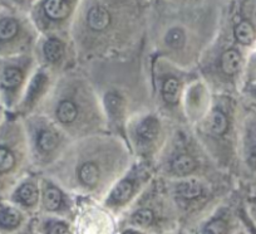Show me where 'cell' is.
Wrapping results in <instances>:
<instances>
[{
  "label": "cell",
  "mask_w": 256,
  "mask_h": 234,
  "mask_svg": "<svg viewBox=\"0 0 256 234\" xmlns=\"http://www.w3.org/2000/svg\"><path fill=\"white\" fill-rule=\"evenodd\" d=\"M110 14L102 7H94L88 13V24L94 31H102L110 24Z\"/></svg>",
  "instance_id": "cell-1"
},
{
  "label": "cell",
  "mask_w": 256,
  "mask_h": 234,
  "mask_svg": "<svg viewBox=\"0 0 256 234\" xmlns=\"http://www.w3.org/2000/svg\"><path fill=\"white\" fill-rule=\"evenodd\" d=\"M241 66V56L235 49L225 52L221 58V68L226 75H234L238 71Z\"/></svg>",
  "instance_id": "cell-2"
},
{
  "label": "cell",
  "mask_w": 256,
  "mask_h": 234,
  "mask_svg": "<svg viewBox=\"0 0 256 234\" xmlns=\"http://www.w3.org/2000/svg\"><path fill=\"white\" fill-rule=\"evenodd\" d=\"M46 16L52 19H63L70 13V4L62 0H50L44 4Z\"/></svg>",
  "instance_id": "cell-3"
},
{
  "label": "cell",
  "mask_w": 256,
  "mask_h": 234,
  "mask_svg": "<svg viewBox=\"0 0 256 234\" xmlns=\"http://www.w3.org/2000/svg\"><path fill=\"white\" fill-rule=\"evenodd\" d=\"M196 162L195 160L192 159L188 155H181V156H177L176 159L172 161V171L177 175H187L195 169Z\"/></svg>",
  "instance_id": "cell-4"
},
{
  "label": "cell",
  "mask_w": 256,
  "mask_h": 234,
  "mask_svg": "<svg viewBox=\"0 0 256 234\" xmlns=\"http://www.w3.org/2000/svg\"><path fill=\"white\" fill-rule=\"evenodd\" d=\"M20 223V214L14 208H3L0 210V226L13 229Z\"/></svg>",
  "instance_id": "cell-5"
},
{
  "label": "cell",
  "mask_w": 256,
  "mask_h": 234,
  "mask_svg": "<svg viewBox=\"0 0 256 234\" xmlns=\"http://www.w3.org/2000/svg\"><path fill=\"white\" fill-rule=\"evenodd\" d=\"M56 116H58L59 121L63 122V124H70L77 117V108L70 101H64L59 105Z\"/></svg>",
  "instance_id": "cell-6"
},
{
  "label": "cell",
  "mask_w": 256,
  "mask_h": 234,
  "mask_svg": "<svg viewBox=\"0 0 256 234\" xmlns=\"http://www.w3.org/2000/svg\"><path fill=\"white\" fill-rule=\"evenodd\" d=\"M80 178L86 185L93 186L98 183V178H100V171L98 167L94 164H84L80 170Z\"/></svg>",
  "instance_id": "cell-7"
},
{
  "label": "cell",
  "mask_w": 256,
  "mask_h": 234,
  "mask_svg": "<svg viewBox=\"0 0 256 234\" xmlns=\"http://www.w3.org/2000/svg\"><path fill=\"white\" fill-rule=\"evenodd\" d=\"M235 36L240 43L248 46V44L252 43L254 38H255V32H254L252 26H251L248 22H241V23L236 27Z\"/></svg>",
  "instance_id": "cell-8"
},
{
  "label": "cell",
  "mask_w": 256,
  "mask_h": 234,
  "mask_svg": "<svg viewBox=\"0 0 256 234\" xmlns=\"http://www.w3.org/2000/svg\"><path fill=\"white\" fill-rule=\"evenodd\" d=\"M158 134V122L154 119L150 117V119L144 120L141 124V126L138 127V135L141 139L147 140H154V137Z\"/></svg>",
  "instance_id": "cell-9"
},
{
  "label": "cell",
  "mask_w": 256,
  "mask_h": 234,
  "mask_svg": "<svg viewBox=\"0 0 256 234\" xmlns=\"http://www.w3.org/2000/svg\"><path fill=\"white\" fill-rule=\"evenodd\" d=\"M177 191H178V194L182 196V198L194 199V198H198V196L200 195L201 191H202V188H201V185L198 183V181L188 180L186 181V183L180 184Z\"/></svg>",
  "instance_id": "cell-10"
},
{
  "label": "cell",
  "mask_w": 256,
  "mask_h": 234,
  "mask_svg": "<svg viewBox=\"0 0 256 234\" xmlns=\"http://www.w3.org/2000/svg\"><path fill=\"white\" fill-rule=\"evenodd\" d=\"M23 81V75L19 70L16 68H6L4 71L3 76H2V83H3L4 87L6 88H16Z\"/></svg>",
  "instance_id": "cell-11"
},
{
  "label": "cell",
  "mask_w": 256,
  "mask_h": 234,
  "mask_svg": "<svg viewBox=\"0 0 256 234\" xmlns=\"http://www.w3.org/2000/svg\"><path fill=\"white\" fill-rule=\"evenodd\" d=\"M18 198L26 205H34L38 201V190L32 184H24L18 190Z\"/></svg>",
  "instance_id": "cell-12"
},
{
  "label": "cell",
  "mask_w": 256,
  "mask_h": 234,
  "mask_svg": "<svg viewBox=\"0 0 256 234\" xmlns=\"http://www.w3.org/2000/svg\"><path fill=\"white\" fill-rule=\"evenodd\" d=\"M132 190H134V185H132L131 181H122L113 190L112 200L116 201V203H123V201H126L130 198V195L132 194Z\"/></svg>",
  "instance_id": "cell-13"
},
{
  "label": "cell",
  "mask_w": 256,
  "mask_h": 234,
  "mask_svg": "<svg viewBox=\"0 0 256 234\" xmlns=\"http://www.w3.org/2000/svg\"><path fill=\"white\" fill-rule=\"evenodd\" d=\"M44 54L50 62H56L63 54V46L56 39H49L46 44H44Z\"/></svg>",
  "instance_id": "cell-14"
},
{
  "label": "cell",
  "mask_w": 256,
  "mask_h": 234,
  "mask_svg": "<svg viewBox=\"0 0 256 234\" xmlns=\"http://www.w3.org/2000/svg\"><path fill=\"white\" fill-rule=\"evenodd\" d=\"M18 32V24L14 19L6 18L0 21V39L2 41H8L12 39Z\"/></svg>",
  "instance_id": "cell-15"
},
{
  "label": "cell",
  "mask_w": 256,
  "mask_h": 234,
  "mask_svg": "<svg viewBox=\"0 0 256 234\" xmlns=\"http://www.w3.org/2000/svg\"><path fill=\"white\" fill-rule=\"evenodd\" d=\"M178 82L174 78H170L164 85V97L166 102L176 103L178 100Z\"/></svg>",
  "instance_id": "cell-16"
},
{
  "label": "cell",
  "mask_w": 256,
  "mask_h": 234,
  "mask_svg": "<svg viewBox=\"0 0 256 234\" xmlns=\"http://www.w3.org/2000/svg\"><path fill=\"white\" fill-rule=\"evenodd\" d=\"M62 203V195L56 188H49L44 194V205L49 210H56Z\"/></svg>",
  "instance_id": "cell-17"
},
{
  "label": "cell",
  "mask_w": 256,
  "mask_h": 234,
  "mask_svg": "<svg viewBox=\"0 0 256 234\" xmlns=\"http://www.w3.org/2000/svg\"><path fill=\"white\" fill-rule=\"evenodd\" d=\"M106 107H107V111L110 112V116H114V117H118V116L122 113V100L120 97H118L114 93H110V95L106 96Z\"/></svg>",
  "instance_id": "cell-18"
},
{
  "label": "cell",
  "mask_w": 256,
  "mask_h": 234,
  "mask_svg": "<svg viewBox=\"0 0 256 234\" xmlns=\"http://www.w3.org/2000/svg\"><path fill=\"white\" fill-rule=\"evenodd\" d=\"M211 130L215 134L221 135L226 131L228 129V120H226L225 115L220 111H215L211 116Z\"/></svg>",
  "instance_id": "cell-19"
},
{
  "label": "cell",
  "mask_w": 256,
  "mask_h": 234,
  "mask_svg": "<svg viewBox=\"0 0 256 234\" xmlns=\"http://www.w3.org/2000/svg\"><path fill=\"white\" fill-rule=\"evenodd\" d=\"M166 43L171 48H181L184 43V34L180 28H174L167 33Z\"/></svg>",
  "instance_id": "cell-20"
},
{
  "label": "cell",
  "mask_w": 256,
  "mask_h": 234,
  "mask_svg": "<svg viewBox=\"0 0 256 234\" xmlns=\"http://www.w3.org/2000/svg\"><path fill=\"white\" fill-rule=\"evenodd\" d=\"M56 142H58V139H56V136L53 132L44 131L39 136L38 145L43 151H50V150H53L56 146Z\"/></svg>",
  "instance_id": "cell-21"
},
{
  "label": "cell",
  "mask_w": 256,
  "mask_h": 234,
  "mask_svg": "<svg viewBox=\"0 0 256 234\" xmlns=\"http://www.w3.org/2000/svg\"><path fill=\"white\" fill-rule=\"evenodd\" d=\"M16 164L14 155L6 147H0V172H6L13 169Z\"/></svg>",
  "instance_id": "cell-22"
},
{
  "label": "cell",
  "mask_w": 256,
  "mask_h": 234,
  "mask_svg": "<svg viewBox=\"0 0 256 234\" xmlns=\"http://www.w3.org/2000/svg\"><path fill=\"white\" fill-rule=\"evenodd\" d=\"M132 220L138 226H148L154 221V213L148 209H141L134 214Z\"/></svg>",
  "instance_id": "cell-23"
},
{
  "label": "cell",
  "mask_w": 256,
  "mask_h": 234,
  "mask_svg": "<svg viewBox=\"0 0 256 234\" xmlns=\"http://www.w3.org/2000/svg\"><path fill=\"white\" fill-rule=\"evenodd\" d=\"M204 234H228V226L224 220H214L206 226Z\"/></svg>",
  "instance_id": "cell-24"
},
{
  "label": "cell",
  "mask_w": 256,
  "mask_h": 234,
  "mask_svg": "<svg viewBox=\"0 0 256 234\" xmlns=\"http://www.w3.org/2000/svg\"><path fill=\"white\" fill-rule=\"evenodd\" d=\"M49 234H68V226L64 223H54L49 228Z\"/></svg>",
  "instance_id": "cell-25"
},
{
  "label": "cell",
  "mask_w": 256,
  "mask_h": 234,
  "mask_svg": "<svg viewBox=\"0 0 256 234\" xmlns=\"http://www.w3.org/2000/svg\"><path fill=\"white\" fill-rule=\"evenodd\" d=\"M248 161H250V164L252 165V166H256V147H254V149L251 150L250 159H248Z\"/></svg>",
  "instance_id": "cell-26"
},
{
  "label": "cell",
  "mask_w": 256,
  "mask_h": 234,
  "mask_svg": "<svg viewBox=\"0 0 256 234\" xmlns=\"http://www.w3.org/2000/svg\"><path fill=\"white\" fill-rule=\"evenodd\" d=\"M252 92H254V95H256V86L252 88Z\"/></svg>",
  "instance_id": "cell-27"
},
{
  "label": "cell",
  "mask_w": 256,
  "mask_h": 234,
  "mask_svg": "<svg viewBox=\"0 0 256 234\" xmlns=\"http://www.w3.org/2000/svg\"><path fill=\"white\" fill-rule=\"evenodd\" d=\"M126 234H132V233H126Z\"/></svg>",
  "instance_id": "cell-28"
}]
</instances>
